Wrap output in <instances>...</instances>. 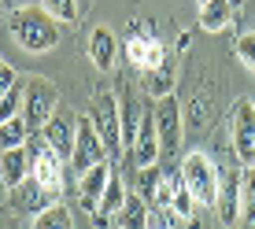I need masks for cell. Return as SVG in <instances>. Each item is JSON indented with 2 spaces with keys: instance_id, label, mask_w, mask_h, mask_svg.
<instances>
[{
  "instance_id": "1",
  "label": "cell",
  "mask_w": 255,
  "mask_h": 229,
  "mask_svg": "<svg viewBox=\"0 0 255 229\" xmlns=\"http://www.w3.org/2000/svg\"><path fill=\"white\" fill-rule=\"evenodd\" d=\"M11 37L26 52H52L59 45V26L45 7H19L11 15Z\"/></svg>"
},
{
  "instance_id": "2",
  "label": "cell",
  "mask_w": 255,
  "mask_h": 229,
  "mask_svg": "<svg viewBox=\"0 0 255 229\" xmlns=\"http://www.w3.org/2000/svg\"><path fill=\"white\" fill-rule=\"evenodd\" d=\"M178 174H181V181H185V189L192 192L196 207H215V204H218L222 170L211 163L207 152H189L185 159H181V170H178Z\"/></svg>"
},
{
  "instance_id": "3",
  "label": "cell",
  "mask_w": 255,
  "mask_h": 229,
  "mask_svg": "<svg viewBox=\"0 0 255 229\" xmlns=\"http://www.w3.org/2000/svg\"><path fill=\"white\" fill-rule=\"evenodd\" d=\"M56 111H59L56 85L45 82V78H30V82L22 85V118H26V126H30V133H41Z\"/></svg>"
},
{
  "instance_id": "4",
  "label": "cell",
  "mask_w": 255,
  "mask_h": 229,
  "mask_svg": "<svg viewBox=\"0 0 255 229\" xmlns=\"http://www.w3.org/2000/svg\"><path fill=\"white\" fill-rule=\"evenodd\" d=\"M230 140L241 166H255V104L248 96L233 100L230 108Z\"/></svg>"
},
{
  "instance_id": "5",
  "label": "cell",
  "mask_w": 255,
  "mask_h": 229,
  "mask_svg": "<svg viewBox=\"0 0 255 229\" xmlns=\"http://www.w3.org/2000/svg\"><path fill=\"white\" fill-rule=\"evenodd\" d=\"M122 56L129 59V67L140 70V74H148V70L163 67L166 59H170V52H166V45L159 37H155L148 26H133L126 37V48H122Z\"/></svg>"
},
{
  "instance_id": "6",
  "label": "cell",
  "mask_w": 255,
  "mask_h": 229,
  "mask_svg": "<svg viewBox=\"0 0 255 229\" xmlns=\"http://www.w3.org/2000/svg\"><path fill=\"white\" fill-rule=\"evenodd\" d=\"M89 118H93L96 133H100V140H104V148H108V155H122V152H126V144H122L119 100H115V96L100 93V96H96V104H93V111H89Z\"/></svg>"
},
{
  "instance_id": "7",
  "label": "cell",
  "mask_w": 255,
  "mask_h": 229,
  "mask_svg": "<svg viewBox=\"0 0 255 229\" xmlns=\"http://www.w3.org/2000/svg\"><path fill=\"white\" fill-rule=\"evenodd\" d=\"M96 163H108V148H104V140L96 133L89 114H78V140H74V155H70V170L82 178Z\"/></svg>"
},
{
  "instance_id": "8",
  "label": "cell",
  "mask_w": 255,
  "mask_h": 229,
  "mask_svg": "<svg viewBox=\"0 0 255 229\" xmlns=\"http://www.w3.org/2000/svg\"><path fill=\"white\" fill-rule=\"evenodd\" d=\"M152 118H155V133H159L163 155H178V148H181V104H178V96L170 93L163 100H155Z\"/></svg>"
},
{
  "instance_id": "9",
  "label": "cell",
  "mask_w": 255,
  "mask_h": 229,
  "mask_svg": "<svg viewBox=\"0 0 255 229\" xmlns=\"http://www.w3.org/2000/svg\"><path fill=\"white\" fill-rule=\"evenodd\" d=\"M41 140H45V144H48L63 163H70V155H74V140H78V114L67 111V108H59V111L48 118V126L41 129Z\"/></svg>"
},
{
  "instance_id": "10",
  "label": "cell",
  "mask_w": 255,
  "mask_h": 229,
  "mask_svg": "<svg viewBox=\"0 0 255 229\" xmlns=\"http://www.w3.org/2000/svg\"><path fill=\"white\" fill-rule=\"evenodd\" d=\"M30 152H33V178H37L45 189L52 192V196H63V159H59L56 152L45 144V140H37V144H30Z\"/></svg>"
},
{
  "instance_id": "11",
  "label": "cell",
  "mask_w": 255,
  "mask_h": 229,
  "mask_svg": "<svg viewBox=\"0 0 255 229\" xmlns=\"http://www.w3.org/2000/svg\"><path fill=\"white\" fill-rule=\"evenodd\" d=\"M159 155H163V148H159V133H155V118L144 114V122H140V129H137V140L129 144V163H133L137 170H152Z\"/></svg>"
},
{
  "instance_id": "12",
  "label": "cell",
  "mask_w": 255,
  "mask_h": 229,
  "mask_svg": "<svg viewBox=\"0 0 255 229\" xmlns=\"http://www.w3.org/2000/svg\"><path fill=\"white\" fill-rule=\"evenodd\" d=\"M33 170V152L30 144H19V148H7V152H0V181H4V189H19V185L30 178Z\"/></svg>"
},
{
  "instance_id": "13",
  "label": "cell",
  "mask_w": 255,
  "mask_h": 229,
  "mask_svg": "<svg viewBox=\"0 0 255 229\" xmlns=\"http://www.w3.org/2000/svg\"><path fill=\"white\" fill-rule=\"evenodd\" d=\"M52 204H59V200L52 196V192H48L37 178H33V174L19 185V189H11V207H15V211H26V215H41V211H48Z\"/></svg>"
},
{
  "instance_id": "14",
  "label": "cell",
  "mask_w": 255,
  "mask_h": 229,
  "mask_svg": "<svg viewBox=\"0 0 255 229\" xmlns=\"http://www.w3.org/2000/svg\"><path fill=\"white\" fill-rule=\"evenodd\" d=\"M108 178H111V166L108 163H96L93 170H85L78 178V196H82V207L96 215L100 211V200H104V189H108Z\"/></svg>"
},
{
  "instance_id": "15",
  "label": "cell",
  "mask_w": 255,
  "mask_h": 229,
  "mask_svg": "<svg viewBox=\"0 0 255 229\" xmlns=\"http://www.w3.org/2000/svg\"><path fill=\"white\" fill-rule=\"evenodd\" d=\"M237 7H241V0H207V4H200V30L204 33H222L226 26H233L237 19Z\"/></svg>"
},
{
  "instance_id": "16",
  "label": "cell",
  "mask_w": 255,
  "mask_h": 229,
  "mask_svg": "<svg viewBox=\"0 0 255 229\" xmlns=\"http://www.w3.org/2000/svg\"><path fill=\"white\" fill-rule=\"evenodd\" d=\"M89 59H93L96 70H104V74L115 67V59H119V37H115L111 26H96V30H93V37H89Z\"/></svg>"
},
{
  "instance_id": "17",
  "label": "cell",
  "mask_w": 255,
  "mask_h": 229,
  "mask_svg": "<svg viewBox=\"0 0 255 229\" xmlns=\"http://www.w3.org/2000/svg\"><path fill=\"white\" fill-rule=\"evenodd\" d=\"M218 218H222L226 226L241 222V174L237 170H226L222 185H218Z\"/></svg>"
},
{
  "instance_id": "18",
  "label": "cell",
  "mask_w": 255,
  "mask_h": 229,
  "mask_svg": "<svg viewBox=\"0 0 255 229\" xmlns=\"http://www.w3.org/2000/svg\"><path fill=\"white\" fill-rule=\"evenodd\" d=\"M119 118H122V144H133L137 140V129H140V122H144V114H140V100L133 93H122V100H119Z\"/></svg>"
},
{
  "instance_id": "19",
  "label": "cell",
  "mask_w": 255,
  "mask_h": 229,
  "mask_svg": "<svg viewBox=\"0 0 255 229\" xmlns=\"http://www.w3.org/2000/svg\"><path fill=\"white\" fill-rule=\"evenodd\" d=\"M126 200H129V192H126V185H122V174L111 170V178H108V189H104V200H100V211L96 215H104V218H115L122 207H126Z\"/></svg>"
},
{
  "instance_id": "20",
  "label": "cell",
  "mask_w": 255,
  "mask_h": 229,
  "mask_svg": "<svg viewBox=\"0 0 255 229\" xmlns=\"http://www.w3.org/2000/svg\"><path fill=\"white\" fill-rule=\"evenodd\" d=\"M30 126H26L22 114H15V118L0 122V152H7V148H19V144H30Z\"/></svg>"
},
{
  "instance_id": "21",
  "label": "cell",
  "mask_w": 255,
  "mask_h": 229,
  "mask_svg": "<svg viewBox=\"0 0 255 229\" xmlns=\"http://www.w3.org/2000/svg\"><path fill=\"white\" fill-rule=\"evenodd\" d=\"M144 85H148V93H152L155 100H163V96H170V93H174V63H170V59H166L163 67L148 70V74H144Z\"/></svg>"
},
{
  "instance_id": "22",
  "label": "cell",
  "mask_w": 255,
  "mask_h": 229,
  "mask_svg": "<svg viewBox=\"0 0 255 229\" xmlns=\"http://www.w3.org/2000/svg\"><path fill=\"white\" fill-rule=\"evenodd\" d=\"M241 222L255 226V166L241 170Z\"/></svg>"
},
{
  "instance_id": "23",
  "label": "cell",
  "mask_w": 255,
  "mask_h": 229,
  "mask_svg": "<svg viewBox=\"0 0 255 229\" xmlns=\"http://www.w3.org/2000/svg\"><path fill=\"white\" fill-rule=\"evenodd\" d=\"M33 229H74V218L63 204H52L48 211L33 215Z\"/></svg>"
},
{
  "instance_id": "24",
  "label": "cell",
  "mask_w": 255,
  "mask_h": 229,
  "mask_svg": "<svg viewBox=\"0 0 255 229\" xmlns=\"http://www.w3.org/2000/svg\"><path fill=\"white\" fill-rule=\"evenodd\" d=\"M115 218H119L122 229H148V204H140L137 196H129L126 207H122Z\"/></svg>"
},
{
  "instance_id": "25",
  "label": "cell",
  "mask_w": 255,
  "mask_h": 229,
  "mask_svg": "<svg viewBox=\"0 0 255 229\" xmlns=\"http://www.w3.org/2000/svg\"><path fill=\"white\" fill-rule=\"evenodd\" d=\"M170 215H174V218H181V222H192V218H196V200H192V192L185 189V181H181V178H178V185H174Z\"/></svg>"
},
{
  "instance_id": "26",
  "label": "cell",
  "mask_w": 255,
  "mask_h": 229,
  "mask_svg": "<svg viewBox=\"0 0 255 229\" xmlns=\"http://www.w3.org/2000/svg\"><path fill=\"white\" fill-rule=\"evenodd\" d=\"M41 7L56 22H78V0H41Z\"/></svg>"
},
{
  "instance_id": "27",
  "label": "cell",
  "mask_w": 255,
  "mask_h": 229,
  "mask_svg": "<svg viewBox=\"0 0 255 229\" xmlns=\"http://www.w3.org/2000/svg\"><path fill=\"white\" fill-rule=\"evenodd\" d=\"M233 52H237V59H241V63L255 74V30L241 33V37H237V48H233Z\"/></svg>"
},
{
  "instance_id": "28",
  "label": "cell",
  "mask_w": 255,
  "mask_h": 229,
  "mask_svg": "<svg viewBox=\"0 0 255 229\" xmlns=\"http://www.w3.org/2000/svg\"><path fill=\"white\" fill-rule=\"evenodd\" d=\"M15 114H22V85H15L7 96H0V122L15 118Z\"/></svg>"
},
{
  "instance_id": "29",
  "label": "cell",
  "mask_w": 255,
  "mask_h": 229,
  "mask_svg": "<svg viewBox=\"0 0 255 229\" xmlns=\"http://www.w3.org/2000/svg\"><path fill=\"white\" fill-rule=\"evenodd\" d=\"M15 85H19V74H15V70L4 63V67H0V96H7Z\"/></svg>"
},
{
  "instance_id": "30",
  "label": "cell",
  "mask_w": 255,
  "mask_h": 229,
  "mask_svg": "<svg viewBox=\"0 0 255 229\" xmlns=\"http://www.w3.org/2000/svg\"><path fill=\"white\" fill-rule=\"evenodd\" d=\"M0 229H11V226H7V222H0Z\"/></svg>"
},
{
  "instance_id": "31",
  "label": "cell",
  "mask_w": 255,
  "mask_h": 229,
  "mask_svg": "<svg viewBox=\"0 0 255 229\" xmlns=\"http://www.w3.org/2000/svg\"><path fill=\"white\" fill-rule=\"evenodd\" d=\"M0 67H4V59H0Z\"/></svg>"
},
{
  "instance_id": "32",
  "label": "cell",
  "mask_w": 255,
  "mask_h": 229,
  "mask_svg": "<svg viewBox=\"0 0 255 229\" xmlns=\"http://www.w3.org/2000/svg\"><path fill=\"white\" fill-rule=\"evenodd\" d=\"M200 4H207V0H200Z\"/></svg>"
}]
</instances>
